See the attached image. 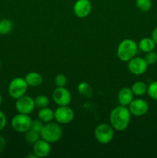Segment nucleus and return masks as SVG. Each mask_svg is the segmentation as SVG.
<instances>
[{
  "label": "nucleus",
  "mask_w": 157,
  "mask_h": 158,
  "mask_svg": "<svg viewBox=\"0 0 157 158\" xmlns=\"http://www.w3.org/2000/svg\"><path fill=\"white\" fill-rule=\"evenodd\" d=\"M131 120V114L129 108L119 105L114 108L109 115L110 125L117 131H123L129 127Z\"/></svg>",
  "instance_id": "f257e3e1"
},
{
  "label": "nucleus",
  "mask_w": 157,
  "mask_h": 158,
  "mask_svg": "<svg viewBox=\"0 0 157 158\" xmlns=\"http://www.w3.org/2000/svg\"><path fill=\"white\" fill-rule=\"evenodd\" d=\"M138 50V44L134 40L126 39L120 42L117 47V56L121 61L128 63L135 56Z\"/></svg>",
  "instance_id": "f03ea898"
},
{
  "label": "nucleus",
  "mask_w": 157,
  "mask_h": 158,
  "mask_svg": "<svg viewBox=\"0 0 157 158\" xmlns=\"http://www.w3.org/2000/svg\"><path fill=\"white\" fill-rule=\"evenodd\" d=\"M40 136L42 139L49 143H55L61 139L62 136V130L58 123L49 122L44 124L42 129L40 131Z\"/></svg>",
  "instance_id": "7ed1b4c3"
},
{
  "label": "nucleus",
  "mask_w": 157,
  "mask_h": 158,
  "mask_svg": "<svg viewBox=\"0 0 157 158\" xmlns=\"http://www.w3.org/2000/svg\"><path fill=\"white\" fill-rule=\"evenodd\" d=\"M114 129L108 123H101L95 127L94 136L97 141L102 144L110 143L114 138Z\"/></svg>",
  "instance_id": "20e7f679"
},
{
  "label": "nucleus",
  "mask_w": 157,
  "mask_h": 158,
  "mask_svg": "<svg viewBox=\"0 0 157 158\" xmlns=\"http://www.w3.org/2000/svg\"><path fill=\"white\" fill-rule=\"evenodd\" d=\"M28 86H29L25 79L22 77H15L9 83L8 92L12 98L17 100L26 94Z\"/></svg>",
  "instance_id": "39448f33"
},
{
  "label": "nucleus",
  "mask_w": 157,
  "mask_h": 158,
  "mask_svg": "<svg viewBox=\"0 0 157 158\" xmlns=\"http://www.w3.org/2000/svg\"><path fill=\"white\" fill-rule=\"evenodd\" d=\"M32 119L28 114H18L14 116L11 121L12 129L18 133H26L31 128Z\"/></svg>",
  "instance_id": "423d86ee"
},
{
  "label": "nucleus",
  "mask_w": 157,
  "mask_h": 158,
  "mask_svg": "<svg viewBox=\"0 0 157 158\" xmlns=\"http://www.w3.org/2000/svg\"><path fill=\"white\" fill-rule=\"evenodd\" d=\"M75 117V114L69 106H59L54 112V119L62 124L71 123Z\"/></svg>",
  "instance_id": "0eeeda50"
},
{
  "label": "nucleus",
  "mask_w": 157,
  "mask_h": 158,
  "mask_svg": "<svg viewBox=\"0 0 157 158\" xmlns=\"http://www.w3.org/2000/svg\"><path fill=\"white\" fill-rule=\"evenodd\" d=\"M15 106L18 114H28V115L33 112L35 107L34 99L29 96L26 95L17 99Z\"/></svg>",
  "instance_id": "6e6552de"
},
{
  "label": "nucleus",
  "mask_w": 157,
  "mask_h": 158,
  "mask_svg": "<svg viewBox=\"0 0 157 158\" xmlns=\"http://www.w3.org/2000/svg\"><path fill=\"white\" fill-rule=\"evenodd\" d=\"M131 115L135 117H143L149 110V104L143 99H133L128 106Z\"/></svg>",
  "instance_id": "1a4fd4ad"
},
{
  "label": "nucleus",
  "mask_w": 157,
  "mask_h": 158,
  "mask_svg": "<svg viewBox=\"0 0 157 158\" xmlns=\"http://www.w3.org/2000/svg\"><path fill=\"white\" fill-rule=\"evenodd\" d=\"M52 97L54 102L58 106H69L72 100L70 92L65 86L55 88Z\"/></svg>",
  "instance_id": "9d476101"
},
{
  "label": "nucleus",
  "mask_w": 157,
  "mask_h": 158,
  "mask_svg": "<svg viewBox=\"0 0 157 158\" xmlns=\"http://www.w3.org/2000/svg\"><path fill=\"white\" fill-rule=\"evenodd\" d=\"M148 67L144 58L141 57H133L132 60L128 62V69L132 74L139 76L145 73Z\"/></svg>",
  "instance_id": "9b49d317"
},
{
  "label": "nucleus",
  "mask_w": 157,
  "mask_h": 158,
  "mask_svg": "<svg viewBox=\"0 0 157 158\" xmlns=\"http://www.w3.org/2000/svg\"><path fill=\"white\" fill-rule=\"evenodd\" d=\"M92 10V5L89 0H77L73 6V12L78 18L87 17Z\"/></svg>",
  "instance_id": "f8f14e48"
},
{
  "label": "nucleus",
  "mask_w": 157,
  "mask_h": 158,
  "mask_svg": "<svg viewBox=\"0 0 157 158\" xmlns=\"http://www.w3.org/2000/svg\"><path fill=\"white\" fill-rule=\"evenodd\" d=\"M51 145L50 143H49L46 140H38L33 143L32 147V152L35 154L37 157L44 158L49 156L51 153Z\"/></svg>",
  "instance_id": "ddd939ff"
},
{
  "label": "nucleus",
  "mask_w": 157,
  "mask_h": 158,
  "mask_svg": "<svg viewBox=\"0 0 157 158\" xmlns=\"http://www.w3.org/2000/svg\"><path fill=\"white\" fill-rule=\"evenodd\" d=\"M134 94L131 88L123 87L119 90L118 94V101L119 105L129 106V103L133 100Z\"/></svg>",
  "instance_id": "4468645a"
},
{
  "label": "nucleus",
  "mask_w": 157,
  "mask_h": 158,
  "mask_svg": "<svg viewBox=\"0 0 157 158\" xmlns=\"http://www.w3.org/2000/svg\"><path fill=\"white\" fill-rule=\"evenodd\" d=\"M25 80H26L28 86H32V87L40 86L43 81L42 75L37 72H30L27 73L25 77Z\"/></svg>",
  "instance_id": "2eb2a0df"
},
{
  "label": "nucleus",
  "mask_w": 157,
  "mask_h": 158,
  "mask_svg": "<svg viewBox=\"0 0 157 158\" xmlns=\"http://www.w3.org/2000/svg\"><path fill=\"white\" fill-rule=\"evenodd\" d=\"M155 43L152 40V38H149V37H146L143 38L138 43V48L140 51L143 52H149L151 51H153L155 47Z\"/></svg>",
  "instance_id": "dca6fc26"
},
{
  "label": "nucleus",
  "mask_w": 157,
  "mask_h": 158,
  "mask_svg": "<svg viewBox=\"0 0 157 158\" xmlns=\"http://www.w3.org/2000/svg\"><path fill=\"white\" fill-rule=\"evenodd\" d=\"M38 117L43 123H49L54 120V111L47 106L41 108L38 113Z\"/></svg>",
  "instance_id": "f3484780"
},
{
  "label": "nucleus",
  "mask_w": 157,
  "mask_h": 158,
  "mask_svg": "<svg viewBox=\"0 0 157 158\" xmlns=\"http://www.w3.org/2000/svg\"><path fill=\"white\" fill-rule=\"evenodd\" d=\"M147 88L148 86L146 83L143 81H137L132 84L131 89L134 95L137 96V97H141L147 93Z\"/></svg>",
  "instance_id": "a211bd4d"
},
{
  "label": "nucleus",
  "mask_w": 157,
  "mask_h": 158,
  "mask_svg": "<svg viewBox=\"0 0 157 158\" xmlns=\"http://www.w3.org/2000/svg\"><path fill=\"white\" fill-rule=\"evenodd\" d=\"M78 91L80 95H82L83 97H87V98L92 97V94H93L92 87L89 86V83H86V82H82L78 84Z\"/></svg>",
  "instance_id": "6ab92c4d"
},
{
  "label": "nucleus",
  "mask_w": 157,
  "mask_h": 158,
  "mask_svg": "<svg viewBox=\"0 0 157 158\" xmlns=\"http://www.w3.org/2000/svg\"><path fill=\"white\" fill-rule=\"evenodd\" d=\"M13 23L10 19H4L0 20V35H7L12 31Z\"/></svg>",
  "instance_id": "aec40b11"
},
{
  "label": "nucleus",
  "mask_w": 157,
  "mask_h": 158,
  "mask_svg": "<svg viewBox=\"0 0 157 158\" xmlns=\"http://www.w3.org/2000/svg\"><path fill=\"white\" fill-rule=\"evenodd\" d=\"M25 134V140L26 142L29 143H35L37 140H38L41 137L40 136V133L37 132V131H33L32 129H29V131H26Z\"/></svg>",
  "instance_id": "412c9836"
},
{
  "label": "nucleus",
  "mask_w": 157,
  "mask_h": 158,
  "mask_svg": "<svg viewBox=\"0 0 157 158\" xmlns=\"http://www.w3.org/2000/svg\"><path fill=\"white\" fill-rule=\"evenodd\" d=\"M35 105L36 107L41 108L46 107L49 104V99L46 95H38L34 99Z\"/></svg>",
  "instance_id": "4be33fe9"
},
{
  "label": "nucleus",
  "mask_w": 157,
  "mask_h": 158,
  "mask_svg": "<svg viewBox=\"0 0 157 158\" xmlns=\"http://www.w3.org/2000/svg\"><path fill=\"white\" fill-rule=\"evenodd\" d=\"M135 5L137 8L142 12H148L152 8V1L151 0H136Z\"/></svg>",
  "instance_id": "5701e85b"
},
{
  "label": "nucleus",
  "mask_w": 157,
  "mask_h": 158,
  "mask_svg": "<svg viewBox=\"0 0 157 158\" xmlns=\"http://www.w3.org/2000/svg\"><path fill=\"white\" fill-rule=\"evenodd\" d=\"M147 94L150 97V98L157 100V81L152 82L148 86Z\"/></svg>",
  "instance_id": "b1692460"
},
{
  "label": "nucleus",
  "mask_w": 157,
  "mask_h": 158,
  "mask_svg": "<svg viewBox=\"0 0 157 158\" xmlns=\"http://www.w3.org/2000/svg\"><path fill=\"white\" fill-rule=\"evenodd\" d=\"M144 60H146V63L148 65H153L157 62V53L154 51H151V52H146L145 55Z\"/></svg>",
  "instance_id": "393cba45"
},
{
  "label": "nucleus",
  "mask_w": 157,
  "mask_h": 158,
  "mask_svg": "<svg viewBox=\"0 0 157 158\" xmlns=\"http://www.w3.org/2000/svg\"><path fill=\"white\" fill-rule=\"evenodd\" d=\"M67 78L64 74H58L55 78V84L57 87H62L66 86Z\"/></svg>",
  "instance_id": "a878e982"
},
{
  "label": "nucleus",
  "mask_w": 157,
  "mask_h": 158,
  "mask_svg": "<svg viewBox=\"0 0 157 158\" xmlns=\"http://www.w3.org/2000/svg\"><path fill=\"white\" fill-rule=\"evenodd\" d=\"M43 123H43L42 121H41L39 119H38V120H32L30 129H32V130H33V131L40 133V131H41L42 129L43 126H44V124H43Z\"/></svg>",
  "instance_id": "bb28decb"
},
{
  "label": "nucleus",
  "mask_w": 157,
  "mask_h": 158,
  "mask_svg": "<svg viewBox=\"0 0 157 158\" xmlns=\"http://www.w3.org/2000/svg\"><path fill=\"white\" fill-rule=\"evenodd\" d=\"M7 123V119H6V115L2 111L0 110V131H2L6 126Z\"/></svg>",
  "instance_id": "cd10ccee"
},
{
  "label": "nucleus",
  "mask_w": 157,
  "mask_h": 158,
  "mask_svg": "<svg viewBox=\"0 0 157 158\" xmlns=\"http://www.w3.org/2000/svg\"><path fill=\"white\" fill-rule=\"evenodd\" d=\"M6 141L5 138L2 136H0V154L3 151V150L6 148Z\"/></svg>",
  "instance_id": "c85d7f7f"
},
{
  "label": "nucleus",
  "mask_w": 157,
  "mask_h": 158,
  "mask_svg": "<svg viewBox=\"0 0 157 158\" xmlns=\"http://www.w3.org/2000/svg\"><path fill=\"white\" fill-rule=\"evenodd\" d=\"M152 40L154 41V43H155V45H157V27H155V29L152 30Z\"/></svg>",
  "instance_id": "c756f323"
},
{
  "label": "nucleus",
  "mask_w": 157,
  "mask_h": 158,
  "mask_svg": "<svg viewBox=\"0 0 157 158\" xmlns=\"http://www.w3.org/2000/svg\"><path fill=\"white\" fill-rule=\"evenodd\" d=\"M27 158H29V157H30V158H37V157L36 156H35V154H34L33 152H32V154H29V155H27V157H26Z\"/></svg>",
  "instance_id": "7c9ffc66"
},
{
  "label": "nucleus",
  "mask_w": 157,
  "mask_h": 158,
  "mask_svg": "<svg viewBox=\"0 0 157 158\" xmlns=\"http://www.w3.org/2000/svg\"><path fill=\"white\" fill-rule=\"evenodd\" d=\"M2 103V95L0 94V106H1Z\"/></svg>",
  "instance_id": "2f4dec72"
},
{
  "label": "nucleus",
  "mask_w": 157,
  "mask_h": 158,
  "mask_svg": "<svg viewBox=\"0 0 157 158\" xmlns=\"http://www.w3.org/2000/svg\"><path fill=\"white\" fill-rule=\"evenodd\" d=\"M1 66H2V63H1V60H0V67H1Z\"/></svg>",
  "instance_id": "473e14b6"
}]
</instances>
